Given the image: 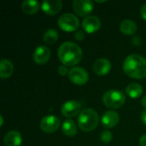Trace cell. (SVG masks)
Segmentation results:
<instances>
[{"label": "cell", "mask_w": 146, "mask_h": 146, "mask_svg": "<svg viewBox=\"0 0 146 146\" xmlns=\"http://www.w3.org/2000/svg\"><path fill=\"white\" fill-rule=\"evenodd\" d=\"M41 8L48 15L58 14L62 9V2L61 0H45L42 3Z\"/></svg>", "instance_id": "cell-10"}, {"label": "cell", "mask_w": 146, "mask_h": 146, "mask_svg": "<svg viewBox=\"0 0 146 146\" xmlns=\"http://www.w3.org/2000/svg\"><path fill=\"white\" fill-rule=\"evenodd\" d=\"M62 133L68 137H73L77 133V126L72 120H67L62 123Z\"/></svg>", "instance_id": "cell-19"}, {"label": "cell", "mask_w": 146, "mask_h": 146, "mask_svg": "<svg viewBox=\"0 0 146 146\" xmlns=\"http://www.w3.org/2000/svg\"><path fill=\"white\" fill-rule=\"evenodd\" d=\"M40 128L43 132L51 133L56 132L60 127V120L52 115L44 116L40 121Z\"/></svg>", "instance_id": "cell-8"}, {"label": "cell", "mask_w": 146, "mask_h": 146, "mask_svg": "<svg viewBox=\"0 0 146 146\" xmlns=\"http://www.w3.org/2000/svg\"><path fill=\"white\" fill-rule=\"evenodd\" d=\"M126 97L124 93L119 90H110L103 96L104 105L110 109H119L125 104Z\"/></svg>", "instance_id": "cell-4"}, {"label": "cell", "mask_w": 146, "mask_h": 146, "mask_svg": "<svg viewBox=\"0 0 146 146\" xmlns=\"http://www.w3.org/2000/svg\"><path fill=\"white\" fill-rule=\"evenodd\" d=\"M120 28L125 35H133L137 31V25L133 21L126 19L121 21Z\"/></svg>", "instance_id": "cell-18"}, {"label": "cell", "mask_w": 146, "mask_h": 146, "mask_svg": "<svg viewBox=\"0 0 146 146\" xmlns=\"http://www.w3.org/2000/svg\"><path fill=\"white\" fill-rule=\"evenodd\" d=\"M101 26V21L98 17L95 15H89L86 17L82 21V27L84 31L88 33H93L97 32Z\"/></svg>", "instance_id": "cell-12"}, {"label": "cell", "mask_w": 146, "mask_h": 146, "mask_svg": "<svg viewBox=\"0 0 146 146\" xmlns=\"http://www.w3.org/2000/svg\"><path fill=\"white\" fill-rule=\"evenodd\" d=\"M58 57L66 67L74 66L79 63L83 56L81 48L75 43L64 42L58 49Z\"/></svg>", "instance_id": "cell-1"}, {"label": "cell", "mask_w": 146, "mask_h": 146, "mask_svg": "<svg viewBox=\"0 0 146 146\" xmlns=\"http://www.w3.org/2000/svg\"><path fill=\"white\" fill-rule=\"evenodd\" d=\"M127 94L132 98H139L143 93V87L141 85L138 83H132L128 85L126 88Z\"/></svg>", "instance_id": "cell-20"}, {"label": "cell", "mask_w": 146, "mask_h": 146, "mask_svg": "<svg viewBox=\"0 0 146 146\" xmlns=\"http://www.w3.org/2000/svg\"><path fill=\"white\" fill-rule=\"evenodd\" d=\"M80 25L78 17L72 13L62 14L58 19L59 27L66 32H74L75 31Z\"/></svg>", "instance_id": "cell-5"}, {"label": "cell", "mask_w": 146, "mask_h": 146, "mask_svg": "<svg viewBox=\"0 0 146 146\" xmlns=\"http://www.w3.org/2000/svg\"><path fill=\"white\" fill-rule=\"evenodd\" d=\"M113 139V135L110 131H104L100 135V139L104 143H110Z\"/></svg>", "instance_id": "cell-22"}, {"label": "cell", "mask_w": 146, "mask_h": 146, "mask_svg": "<svg viewBox=\"0 0 146 146\" xmlns=\"http://www.w3.org/2000/svg\"><path fill=\"white\" fill-rule=\"evenodd\" d=\"M14 72V65L9 59H3L0 63V77L7 79L12 75Z\"/></svg>", "instance_id": "cell-17"}, {"label": "cell", "mask_w": 146, "mask_h": 146, "mask_svg": "<svg viewBox=\"0 0 146 146\" xmlns=\"http://www.w3.org/2000/svg\"><path fill=\"white\" fill-rule=\"evenodd\" d=\"M140 14H141V16L144 20L146 21V3L144 4L142 7H141V9H140Z\"/></svg>", "instance_id": "cell-25"}, {"label": "cell", "mask_w": 146, "mask_h": 146, "mask_svg": "<svg viewBox=\"0 0 146 146\" xmlns=\"http://www.w3.org/2000/svg\"><path fill=\"white\" fill-rule=\"evenodd\" d=\"M0 119H1V123H0V126L2 127V126H3V116H2V115H0Z\"/></svg>", "instance_id": "cell-29"}, {"label": "cell", "mask_w": 146, "mask_h": 146, "mask_svg": "<svg viewBox=\"0 0 146 146\" xmlns=\"http://www.w3.org/2000/svg\"><path fill=\"white\" fill-rule=\"evenodd\" d=\"M69 80L75 85L82 86L85 85L89 79L88 74L86 69L80 67H74L68 72Z\"/></svg>", "instance_id": "cell-6"}, {"label": "cell", "mask_w": 146, "mask_h": 146, "mask_svg": "<svg viewBox=\"0 0 146 146\" xmlns=\"http://www.w3.org/2000/svg\"><path fill=\"white\" fill-rule=\"evenodd\" d=\"M85 37H86V35H85V33L82 31H78L74 34V38L77 41H82L85 38Z\"/></svg>", "instance_id": "cell-24"}, {"label": "cell", "mask_w": 146, "mask_h": 146, "mask_svg": "<svg viewBox=\"0 0 146 146\" xmlns=\"http://www.w3.org/2000/svg\"><path fill=\"white\" fill-rule=\"evenodd\" d=\"M96 2H98V3H104L106 1H96Z\"/></svg>", "instance_id": "cell-30"}, {"label": "cell", "mask_w": 146, "mask_h": 146, "mask_svg": "<svg viewBox=\"0 0 146 146\" xmlns=\"http://www.w3.org/2000/svg\"><path fill=\"white\" fill-rule=\"evenodd\" d=\"M142 104L143 107H145L146 109V96H145V97L142 98V104Z\"/></svg>", "instance_id": "cell-28"}, {"label": "cell", "mask_w": 146, "mask_h": 146, "mask_svg": "<svg viewBox=\"0 0 146 146\" xmlns=\"http://www.w3.org/2000/svg\"><path fill=\"white\" fill-rule=\"evenodd\" d=\"M73 9L80 16H89L93 10V3L91 0H74Z\"/></svg>", "instance_id": "cell-7"}, {"label": "cell", "mask_w": 146, "mask_h": 146, "mask_svg": "<svg viewBox=\"0 0 146 146\" xmlns=\"http://www.w3.org/2000/svg\"><path fill=\"white\" fill-rule=\"evenodd\" d=\"M50 57V50L45 45L38 46L33 54V58L34 62L38 64L46 63Z\"/></svg>", "instance_id": "cell-11"}, {"label": "cell", "mask_w": 146, "mask_h": 146, "mask_svg": "<svg viewBox=\"0 0 146 146\" xmlns=\"http://www.w3.org/2000/svg\"><path fill=\"white\" fill-rule=\"evenodd\" d=\"M139 144L140 146H146V134L143 135L140 139H139Z\"/></svg>", "instance_id": "cell-26"}, {"label": "cell", "mask_w": 146, "mask_h": 146, "mask_svg": "<svg viewBox=\"0 0 146 146\" xmlns=\"http://www.w3.org/2000/svg\"><path fill=\"white\" fill-rule=\"evenodd\" d=\"M98 114L92 109L83 110L78 117V125L84 132H92L98 125Z\"/></svg>", "instance_id": "cell-3"}, {"label": "cell", "mask_w": 146, "mask_h": 146, "mask_svg": "<svg viewBox=\"0 0 146 146\" xmlns=\"http://www.w3.org/2000/svg\"><path fill=\"white\" fill-rule=\"evenodd\" d=\"M123 70L131 78L144 79L146 77V59L140 55L132 54L125 59Z\"/></svg>", "instance_id": "cell-2"}, {"label": "cell", "mask_w": 146, "mask_h": 146, "mask_svg": "<svg viewBox=\"0 0 146 146\" xmlns=\"http://www.w3.org/2000/svg\"><path fill=\"white\" fill-rule=\"evenodd\" d=\"M81 109V104L80 102L75 100H69L63 104L61 111L62 114L66 117H74L77 115Z\"/></svg>", "instance_id": "cell-9"}, {"label": "cell", "mask_w": 146, "mask_h": 146, "mask_svg": "<svg viewBox=\"0 0 146 146\" xmlns=\"http://www.w3.org/2000/svg\"><path fill=\"white\" fill-rule=\"evenodd\" d=\"M58 33L55 29H48L43 35V41L48 44H55L58 39Z\"/></svg>", "instance_id": "cell-21"}, {"label": "cell", "mask_w": 146, "mask_h": 146, "mask_svg": "<svg viewBox=\"0 0 146 146\" xmlns=\"http://www.w3.org/2000/svg\"><path fill=\"white\" fill-rule=\"evenodd\" d=\"M111 69V62L106 58H99L93 64V71L99 76L106 75Z\"/></svg>", "instance_id": "cell-13"}, {"label": "cell", "mask_w": 146, "mask_h": 146, "mask_svg": "<svg viewBox=\"0 0 146 146\" xmlns=\"http://www.w3.org/2000/svg\"><path fill=\"white\" fill-rule=\"evenodd\" d=\"M141 120H142V122L146 126V110H144L141 114Z\"/></svg>", "instance_id": "cell-27"}, {"label": "cell", "mask_w": 146, "mask_h": 146, "mask_svg": "<svg viewBox=\"0 0 146 146\" xmlns=\"http://www.w3.org/2000/svg\"><path fill=\"white\" fill-rule=\"evenodd\" d=\"M68 72H69V71L68 70V68H67L66 66H64V65H61V66H59V68H58V73H59V74H60V75H62V76H65Z\"/></svg>", "instance_id": "cell-23"}, {"label": "cell", "mask_w": 146, "mask_h": 146, "mask_svg": "<svg viewBox=\"0 0 146 146\" xmlns=\"http://www.w3.org/2000/svg\"><path fill=\"white\" fill-rule=\"evenodd\" d=\"M40 8V4L36 0H26L21 3V9L26 15H34Z\"/></svg>", "instance_id": "cell-16"}, {"label": "cell", "mask_w": 146, "mask_h": 146, "mask_svg": "<svg viewBox=\"0 0 146 146\" xmlns=\"http://www.w3.org/2000/svg\"><path fill=\"white\" fill-rule=\"evenodd\" d=\"M21 134L15 130L10 131L8 133H6L3 139L4 146H21Z\"/></svg>", "instance_id": "cell-15"}, {"label": "cell", "mask_w": 146, "mask_h": 146, "mask_svg": "<svg viewBox=\"0 0 146 146\" xmlns=\"http://www.w3.org/2000/svg\"><path fill=\"white\" fill-rule=\"evenodd\" d=\"M120 121L119 115L116 111L114 110H109L105 112L102 117V125L106 128H112L115 127Z\"/></svg>", "instance_id": "cell-14"}]
</instances>
